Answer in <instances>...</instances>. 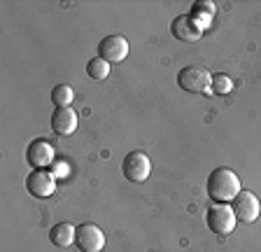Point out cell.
<instances>
[{
    "mask_svg": "<svg viewBox=\"0 0 261 252\" xmlns=\"http://www.w3.org/2000/svg\"><path fill=\"white\" fill-rule=\"evenodd\" d=\"M240 192H243L240 178L231 168H226V166H219V168H215L207 175V196L215 203L233 201Z\"/></svg>",
    "mask_w": 261,
    "mask_h": 252,
    "instance_id": "1",
    "label": "cell"
},
{
    "mask_svg": "<svg viewBox=\"0 0 261 252\" xmlns=\"http://www.w3.org/2000/svg\"><path fill=\"white\" fill-rule=\"evenodd\" d=\"M177 84L189 93H212V75L203 66H185L177 75Z\"/></svg>",
    "mask_w": 261,
    "mask_h": 252,
    "instance_id": "2",
    "label": "cell"
},
{
    "mask_svg": "<svg viewBox=\"0 0 261 252\" xmlns=\"http://www.w3.org/2000/svg\"><path fill=\"white\" fill-rule=\"evenodd\" d=\"M205 222H207V229H210L212 234L228 236V234H233L238 217H236L233 208H231L228 203H215V206L207 208Z\"/></svg>",
    "mask_w": 261,
    "mask_h": 252,
    "instance_id": "3",
    "label": "cell"
},
{
    "mask_svg": "<svg viewBox=\"0 0 261 252\" xmlns=\"http://www.w3.org/2000/svg\"><path fill=\"white\" fill-rule=\"evenodd\" d=\"M121 170H124V178L130 182H145L147 178L152 175V159L147 157L145 152L136 149V152L126 154L124 164H121Z\"/></svg>",
    "mask_w": 261,
    "mask_h": 252,
    "instance_id": "4",
    "label": "cell"
},
{
    "mask_svg": "<svg viewBox=\"0 0 261 252\" xmlns=\"http://www.w3.org/2000/svg\"><path fill=\"white\" fill-rule=\"evenodd\" d=\"M26 189L31 196L35 198H49L56 192V175L49 168H38L33 170L26 178Z\"/></svg>",
    "mask_w": 261,
    "mask_h": 252,
    "instance_id": "5",
    "label": "cell"
},
{
    "mask_svg": "<svg viewBox=\"0 0 261 252\" xmlns=\"http://www.w3.org/2000/svg\"><path fill=\"white\" fill-rule=\"evenodd\" d=\"M75 243L82 252H103L105 234L98 224H93V222H84V224L77 226Z\"/></svg>",
    "mask_w": 261,
    "mask_h": 252,
    "instance_id": "6",
    "label": "cell"
},
{
    "mask_svg": "<svg viewBox=\"0 0 261 252\" xmlns=\"http://www.w3.org/2000/svg\"><path fill=\"white\" fill-rule=\"evenodd\" d=\"M128 40L124 35H108V38L100 40L98 44V56L105 59L112 66V63H121V61L128 56Z\"/></svg>",
    "mask_w": 261,
    "mask_h": 252,
    "instance_id": "7",
    "label": "cell"
},
{
    "mask_svg": "<svg viewBox=\"0 0 261 252\" xmlns=\"http://www.w3.org/2000/svg\"><path fill=\"white\" fill-rule=\"evenodd\" d=\"M233 213H236V217L240 219V222H245V224H250V222H254L256 217H259V213H261V201H259V196L256 194H252V192H240L238 196L233 198Z\"/></svg>",
    "mask_w": 261,
    "mask_h": 252,
    "instance_id": "8",
    "label": "cell"
},
{
    "mask_svg": "<svg viewBox=\"0 0 261 252\" xmlns=\"http://www.w3.org/2000/svg\"><path fill=\"white\" fill-rule=\"evenodd\" d=\"M26 161L33 166V170L49 168V166L54 164V147L44 138H35L26 149Z\"/></svg>",
    "mask_w": 261,
    "mask_h": 252,
    "instance_id": "9",
    "label": "cell"
},
{
    "mask_svg": "<svg viewBox=\"0 0 261 252\" xmlns=\"http://www.w3.org/2000/svg\"><path fill=\"white\" fill-rule=\"evenodd\" d=\"M77 112L72 108H56L51 115V129L59 136H72L77 131Z\"/></svg>",
    "mask_w": 261,
    "mask_h": 252,
    "instance_id": "10",
    "label": "cell"
},
{
    "mask_svg": "<svg viewBox=\"0 0 261 252\" xmlns=\"http://www.w3.org/2000/svg\"><path fill=\"white\" fill-rule=\"evenodd\" d=\"M170 31H173V35L179 40V42H196V40H201V35H203V31L191 21L189 14H179V17H175Z\"/></svg>",
    "mask_w": 261,
    "mask_h": 252,
    "instance_id": "11",
    "label": "cell"
},
{
    "mask_svg": "<svg viewBox=\"0 0 261 252\" xmlns=\"http://www.w3.org/2000/svg\"><path fill=\"white\" fill-rule=\"evenodd\" d=\"M215 12H217V7H215L212 0H198V3H194V7H191L189 17L201 31H207L212 19H215Z\"/></svg>",
    "mask_w": 261,
    "mask_h": 252,
    "instance_id": "12",
    "label": "cell"
},
{
    "mask_svg": "<svg viewBox=\"0 0 261 252\" xmlns=\"http://www.w3.org/2000/svg\"><path fill=\"white\" fill-rule=\"evenodd\" d=\"M75 236H77V229L70 222H59V224H54L51 231H49V238H51V243H54L56 247L75 245Z\"/></svg>",
    "mask_w": 261,
    "mask_h": 252,
    "instance_id": "13",
    "label": "cell"
},
{
    "mask_svg": "<svg viewBox=\"0 0 261 252\" xmlns=\"http://www.w3.org/2000/svg\"><path fill=\"white\" fill-rule=\"evenodd\" d=\"M110 70H112V66H110L105 59H100V56H96V59H91L87 63V75L91 77V80H96V82H100V80H108Z\"/></svg>",
    "mask_w": 261,
    "mask_h": 252,
    "instance_id": "14",
    "label": "cell"
},
{
    "mask_svg": "<svg viewBox=\"0 0 261 252\" xmlns=\"http://www.w3.org/2000/svg\"><path fill=\"white\" fill-rule=\"evenodd\" d=\"M72 100H75V89H72L70 84H59V87H54V91H51V103H54L56 108H70Z\"/></svg>",
    "mask_w": 261,
    "mask_h": 252,
    "instance_id": "15",
    "label": "cell"
},
{
    "mask_svg": "<svg viewBox=\"0 0 261 252\" xmlns=\"http://www.w3.org/2000/svg\"><path fill=\"white\" fill-rule=\"evenodd\" d=\"M231 89H233L231 77H226V75H215V77H212V93H219V96H224V93H228Z\"/></svg>",
    "mask_w": 261,
    "mask_h": 252,
    "instance_id": "16",
    "label": "cell"
}]
</instances>
